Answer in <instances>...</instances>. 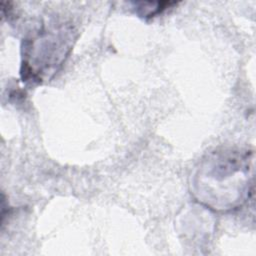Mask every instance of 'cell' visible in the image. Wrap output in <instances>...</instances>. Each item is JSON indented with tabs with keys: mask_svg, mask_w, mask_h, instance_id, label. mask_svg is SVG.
Segmentation results:
<instances>
[{
	"mask_svg": "<svg viewBox=\"0 0 256 256\" xmlns=\"http://www.w3.org/2000/svg\"><path fill=\"white\" fill-rule=\"evenodd\" d=\"M175 4L174 2H136L134 3L136 7V12L141 17H153L162 11H164L167 7L169 8L171 5Z\"/></svg>",
	"mask_w": 256,
	"mask_h": 256,
	"instance_id": "cell-3",
	"label": "cell"
},
{
	"mask_svg": "<svg viewBox=\"0 0 256 256\" xmlns=\"http://www.w3.org/2000/svg\"><path fill=\"white\" fill-rule=\"evenodd\" d=\"M254 152L222 148L206 154L194 167L189 189L193 198L215 212L239 209L252 191Z\"/></svg>",
	"mask_w": 256,
	"mask_h": 256,
	"instance_id": "cell-1",
	"label": "cell"
},
{
	"mask_svg": "<svg viewBox=\"0 0 256 256\" xmlns=\"http://www.w3.org/2000/svg\"><path fill=\"white\" fill-rule=\"evenodd\" d=\"M76 39L75 28L68 23L43 24L22 43L20 74L23 82L43 84L61 68Z\"/></svg>",
	"mask_w": 256,
	"mask_h": 256,
	"instance_id": "cell-2",
	"label": "cell"
}]
</instances>
